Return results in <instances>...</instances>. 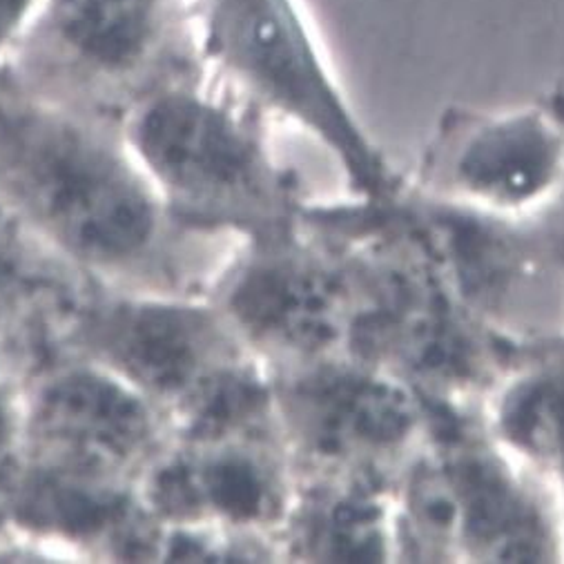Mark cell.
Wrapping results in <instances>:
<instances>
[{
    "label": "cell",
    "instance_id": "cell-18",
    "mask_svg": "<svg viewBox=\"0 0 564 564\" xmlns=\"http://www.w3.org/2000/svg\"><path fill=\"white\" fill-rule=\"evenodd\" d=\"M546 352H549L551 359H555L557 364L564 366V337H562V339H555L553 344H549Z\"/></svg>",
    "mask_w": 564,
    "mask_h": 564
},
{
    "label": "cell",
    "instance_id": "cell-5",
    "mask_svg": "<svg viewBox=\"0 0 564 564\" xmlns=\"http://www.w3.org/2000/svg\"><path fill=\"white\" fill-rule=\"evenodd\" d=\"M226 315L197 304L134 297L94 308L80 339L97 361L176 417L246 359Z\"/></svg>",
    "mask_w": 564,
    "mask_h": 564
},
{
    "label": "cell",
    "instance_id": "cell-13",
    "mask_svg": "<svg viewBox=\"0 0 564 564\" xmlns=\"http://www.w3.org/2000/svg\"><path fill=\"white\" fill-rule=\"evenodd\" d=\"M295 542L319 562H382L389 516L370 482L317 491L295 509Z\"/></svg>",
    "mask_w": 564,
    "mask_h": 564
},
{
    "label": "cell",
    "instance_id": "cell-2",
    "mask_svg": "<svg viewBox=\"0 0 564 564\" xmlns=\"http://www.w3.org/2000/svg\"><path fill=\"white\" fill-rule=\"evenodd\" d=\"M206 76L193 0H41L0 58V80L101 121Z\"/></svg>",
    "mask_w": 564,
    "mask_h": 564
},
{
    "label": "cell",
    "instance_id": "cell-17",
    "mask_svg": "<svg viewBox=\"0 0 564 564\" xmlns=\"http://www.w3.org/2000/svg\"><path fill=\"white\" fill-rule=\"evenodd\" d=\"M17 442H21V417L12 402L0 391V478L8 471L10 455Z\"/></svg>",
    "mask_w": 564,
    "mask_h": 564
},
{
    "label": "cell",
    "instance_id": "cell-7",
    "mask_svg": "<svg viewBox=\"0 0 564 564\" xmlns=\"http://www.w3.org/2000/svg\"><path fill=\"white\" fill-rule=\"evenodd\" d=\"M274 411L289 440L313 462L357 471H372L404 451L422 426V406L409 384L337 357L304 364L276 382Z\"/></svg>",
    "mask_w": 564,
    "mask_h": 564
},
{
    "label": "cell",
    "instance_id": "cell-10",
    "mask_svg": "<svg viewBox=\"0 0 564 564\" xmlns=\"http://www.w3.org/2000/svg\"><path fill=\"white\" fill-rule=\"evenodd\" d=\"M455 498V551L474 562H555L562 522L511 457L489 442L457 437L435 446Z\"/></svg>",
    "mask_w": 564,
    "mask_h": 564
},
{
    "label": "cell",
    "instance_id": "cell-4",
    "mask_svg": "<svg viewBox=\"0 0 564 564\" xmlns=\"http://www.w3.org/2000/svg\"><path fill=\"white\" fill-rule=\"evenodd\" d=\"M208 76L263 115L317 137L366 197H382L389 174L333 74L304 0H193Z\"/></svg>",
    "mask_w": 564,
    "mask_h": 564
},
{
    "label": "cell",
    "instance_id": "cell-15",
    "mask_svg": "<svg viewBox=\"0 0 564 564\" xmlns=\"http://www.w3.org/2000/svg\"><path fill=\"white\" fill-rule=\"evenodd\" d=\"M14 219L0 208V302L10 300L19 289H28L32 281L30 259L14 235Z\"/></svg>",
    "mask_w": 564,
    "mask_h": 564
},
{
    "label": "cell",
    "instance_id": "cell-8",
    "mask_svg": "<svg viewBox=\"0 0 564 564\" xmlns=\"http://www.w3.org/2000/svg\"><path fill=\"white\" fill-rule=\"evenodd\" d=\"M141 502L176 527H270L289 518V471L261 431L181 440L148 464Z\"/></svg>",
    "mask_w": 564,
    "mask_h": 564
},
{
    "label": "cell",
    "instance_id": "cell-6",
    "mask_svg": "<svg viewBox=\"0 0 564 564\" xmlns=\"http://www.w3.org/2000/svg\"><path fill=\"white\" fill-rule=\"evenodd\" d=\"M161 429V409L97 361L45 375L21 413L30 462L108 480L145 466Z\"/></svg>",
    "mask_w": 564,
    "mask_h": 564
},
{
    "label": "cell",
    "instance_id": "cell-9",
    "mask_svg": "<svg viewBox=\"0 0 564 564\" xmlns=\"http://www.w3.org/2000/svg\"><path fill=\"white\" fill-rule=\"evenodd\" d=\"M226 319L248 344L306 364L335 357L352 330L344 279L302 254H259L230 279Z\"/></svg>",
    "mask_w": 564,
    "mask_h": 564
},
{
    "label": "cell",
    "instance_id": "cell-14",
    "mask_svg": "<svg viewBox=\"0 0 564 564\" xmlns=\"http://www.w3.org/2000/svg\"><path fill=\"white\" fill-rule=\"evenodd\" d=\"M496 426L509 448L542 459L560 487L564 535V366L553 364L507 389Z\"/></svg>",
    "mask_w": 564,
    "mask_h": 564
},
{
    "label": "cell",
    "instance_id": "cell-12",
    "mask_svg": "<svg viewBox=\"0 0 564 564\" xmlns=\"http://www.w3.org/2000/svg\"><path fill=\"white\" fill-rule=\"evenodd\" d=\"M143 507L121 487V480L30 462L12 491L19 524L72 542H119L134 538Z\"/></svg>",
    "mask_w": 564,
    "mask_h": 564
},
{
    "label": "cell",
    "instance_id": "cell-16",
    "mask_svg": "<svg viewBox=\"0 0 564 564\" xmlns=\"http://www.w3.org/2000/svg\"><path fill=\"white\" fill-rule=\"evenodd\" d=\"M41 0H0V58L23 30Z\"/></svg>",
    "mask_w": 564,
    "mask_h": 564
},
{
    "label": "cell",
    "instance_id": "cell-3",
    "mask_svg": "<svg viewBox=\"0 0 564 564\" xmlns=\"http://www.w3.org/2000/svg\"><path fill=\"white\" fill-rule=\"evenodd\" d=\"M261 110L213 76L152 91L121 134L165 206L195 221L276 228L284 187L261 134Z\"/></svg>",
    "mask_w": 564,
    "mask_h": 564
},
{
    "label": "cell",
    "instance_id": "cell-11",
    "mask_svg": "<svg viewBox=\"0 0 564 564\" xmlns=\"http://www.w3.org/2000/svg\"><path fill=\"white\" fill-rule=\"evenodd\" d=\"M442 159L455 191L494 210L542 202L564 170V121L551 108L502 115L453 112L444 121Z\"/></svg>",
    "mask_w": 564,
    "mask_h": 564
},
{
    "label": "cell",
    "instance_id": "cell-1",
    "mask_svg": "<svg viewBox=\"0 0 564 564\" xmlns=\"http://www.w3.org/2000/svg\"><path fill=\"white\" fill-rule=\"evenodd\" d=\"M0 191L43 239L94 270L141 268L163 237V199L123 134L3 80Z\"/></svg>",
    "mask_w": 564,
    "mask_h": 564
}]
</instances>
